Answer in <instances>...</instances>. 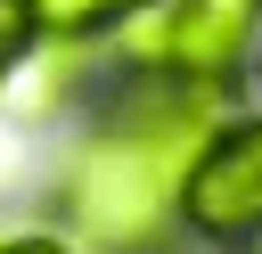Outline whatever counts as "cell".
<instances>
[{
    "label": "cell",
    "instance_id": "1",
    "mask_svg": "<svg viewBox=\"0 0 262 254\" xmlns=\"http://www.w3.org/2000/svg\"><path fill=\"white\" fill-rule=\"evenodd\" d=\"M229 115V90L172 82V74H115L98 90L90 131L57 164V229L82 254H180V180L213 123Z\"/></svg>",
    "mask_w": 262,
    "mask_h": 254
},
{
    "label": "cell",
    "instance_id": "2",
    "mask_svg": "<svg viewBox=\"0 0 262 254\" xmlns=\"http://www.w3.org/2000/svg\"><path fill=\"white\" fill-rule=\"evenodd\" d=\"M262 41V0H147L98 49L115 74H172L205 90H237Z\"/></svg>",
    "mask_w": 262,
    "mask_h": 254
},
{
    "label": "cell",
    "instance_id": "3",
    "mask_svg": "<svg viewBox=\"0 0 262 254\" xmlns=\"http://www.w3.org/2000/svg\"><path fill=\"white\" fill-rule=\"evenodd\" d=\"M180 229L188 246L254 254L262 246V115H221L180 180Z\"/></svg>",
    "mask_w": 262,
    "mask_h": 254
},
{
    "label": "cell",
    "instance_id": "4",
    "mask_svg": "<svg viewBox=\"0 0 262 254\" xmlns=\"http://www.w3.org/2000/svg\"><path fill=\"white\" fill-rule=\"evenodd\" d=\"M33 8V33L41 41H106L131 8H147V0H25Z\"/></svg>",
    "mask_w": 262,
    "mask_h": 254
},
{
    "label": "cell",
    "instance_id": "5",
    "mask_svg": "<svg viewBox=\"0 0 262 254\" xmlns=\"http://www.w3.org/2000/svg\"><path fill=\"white\" fill-rule=\"evenodd\" d=\"M33 41H41V33H33V8H25V0H0V90H8V74L25 66Z\"/></svg>",
    "mask_w": 262,
    "mask_h": 254
},
{
    "label": "cell",
    "instance_id": "6",
    "mask_svg": "<svg viewBox=\"0 0 262 254\" xmlns=\"http://www.w3.org/2000/svg\"><path fill=\"white\" fill-rule=\"evenodd\" d=\"M0 254H82L66 229H25V238H0Z\"/></svg>",
    "mask_w": 262,
    "mask_h": 254
},
{
    "label": "cell",
    "instance_id": "7",
    "mask_svg": "<svg viewBox=\"0 0 262 254\" xmlns=\"http://www.w3.org/2000/svg\"><path fill=\"white\" fill-rule=\"evenodd\" d=\"M254 82H262V41H254Z\"/></svg>",
    "mask_w": 262,
    "mask_h": 254
}]
</instances>
